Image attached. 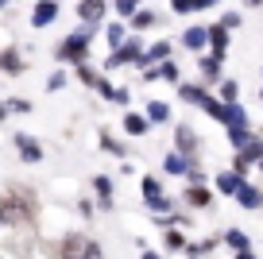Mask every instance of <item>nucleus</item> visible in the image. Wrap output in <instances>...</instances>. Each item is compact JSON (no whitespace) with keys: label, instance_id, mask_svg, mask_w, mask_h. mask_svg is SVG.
I'll use <instances>...</instances> for the list:
<instances>
[{"label":"nucleus","instance_id":"obj_7","mask_svg":"<svg viewBox=\"0 0 263 259\" xmlns=\"http://www.w3.org/2000/svg\"><path fill=\"white\" fill-rule=\"evenodd\" d=\"M236 201L244 205V209H259V205H263V194H259L255 186H244V190L236 194Z\"/></svg>","mask_w":263,"mask_h":259},{"label":"nucleus","instance_id":"obj_13","mask_svg":"<svg viewBox=\"0 0 263 259\" xmlns=\"http://www.w3.org/2000/svg\"><path fill=\"white\" fill-rule=\"evenodd\" d=\"M182 101H194V105H201V108H205L209 93H205V89H197V85H182Z\"/></svg>","mask_w":263,"mask_h":259},{"label":"nucleus","instance_id":"obj_26","mask_svg":"<svg viewBox=\"0 0 263 259\" xmlns=\"http://www.w3.org/2000/svg\"><path fill=\"white\" fill-rule=\"evenodd\" d=\"M116 12H120V16H132V20H136V4H132V0H120V4H116Z\"/></svg>","mask_w":263,"mask_h":259},{"label":"nucleus","instance_id":"obj_21","mask_svg":"<svg viewBox=\"0 0 263 259\" xmlns=\"http://www.w3.org/2000/svg\"><path fill=\"white\" fill-rule=\"evenodd\" d=\"M143 197H147V201L163 197V194H159V178H143Z\"/></svg>","mask_w":263,"mask_h":259},{"label":"nucleus","instance_id":"obj_24","mask_svg":"<svg viewBox=\"0 0 263 259\" xmlns=\"http://www.w3.org/2000/svg\"><path fill=\"white\" fill-rule=\"evenodd\" d=\"M62 85H66V73H62V70H54V73L47 78V89L54 93V89H62Z\"/></svg>","mask_w":263,"mask_h":259},{"label":"nucleus","instance_id":"obj_3","mask_svg":"<svg viewBox=\"0 0 263 259\" xmlns=\"http://www.w3.org/2000/svg\"><path fill=\"white\" fill-rule=\"evenodd\" d=\"M224 124L229 132H248V113L240 105H224Z\"/></svg>","mask_w":263,"mask_h":259},{"label":"nucleus","instance_id":"obj_10","mask_svg":"<svg viewBox=\"0 0 263 259\" xmlns=\"http://www.w3.org/2000/svg\"><path fill=\"white\" fill-rule=\"evenodd\" d=\"M166 54H171V43H155V47H151L140 62H143V66H147V62H166Z\"/></svg>","mask_w":263,"mask_h":259},{"label":"nucleus","instance_id":"obj_14","mask_svg":"<svg viewBox=\"0 0 263 259\" xmlns=\"http://www.w3.org/2000/svg\"><path fill=\"white\" fill-rule=\"evenodd\" d=\"M205 43H209V31H205V27H190V31H186V47H205Z\"/></svg>","mask_w":263,"mask_h":259},{"label":"nucleus","instance_id":"obj_18","mask_svg":"<svg viewBox=\"0 0 263 259\" xmlns=\"http://www.w3.org/2000/svg\"><path fill=\"white\" fill-rule=\"evenodd\" d=\"M174 143H178V151H194V132L178 128V132H174Z\"/></svg>","mask_w":263,"mask_h":259},{"label":"nucleus","instance_id":"obj_4","mask_svg":"<svg viewBox=\"0 0 263 259\" xmlns=\"http://www.w3.org/2000/svg\"><path fill=\"white\" fill-rule=\"evenodd\" d=\"M54 16H58V4H54V0H43V4H35V12H31V24H35V27H47Z\"/></svg>","mask_w":263,"mask_h":259},{"label":"nucleus","instance_id":"obj_25","mask_svg":"<svg viewBox=\"0 0 263 259\" xmlns=\"http://www.w3.org/2000/svg\"><path fill=\"white\" fill-rule=\"evenodd\" d=\"M97 194H101V205H112V201H108V194H112V186H108V178H97Z\"/></svg>","mask_w":263,"mask_h":259},{"label":"nucleus","instance_id":"obj_23","mask_svg":"<svg viewBox=\"0 0 263 259\" xmlns=\"http://www.w3.org/2000/svg\"><path fill=\"white\" fill-rule=\"evenodd\" d=\"M155 24V12H136V20H132V27H151Z\"/></svg>","mask_w":263,"mask_h":259},{"label":"nucleus","instance_id":"obj_5","mask_svg":"<svg viewBox=\"0 0 263 259\" xmlns=\"http://www.w3.org/2000/svg\"><path fill=\"white\" fill-rule=\"evenodd\" d=\"M16 147H20V155H24L27 162H39L43 159V151H39V143H35L31 136H16Z\"/></svg>","mask_w":263,"mask_h":259},{"label":"nucleus","instance_id":"obj_39","mask_svg":"<svg viewBox=\"0 0 263 259\" xmlns=\"http://www.w3.org/2000/svg\"><path fill=\"white\" fill-rule=\"evenodd\" d=\"M0 8H4V0H0Z\"/></svg>","mask_w":263,"mask_h":259},{"label":"nucleus","instance_id":"obj_30","mask_svg":"<svg viewBox=\"0 0 263 259\" xmlns=\"http://www.w3.org/2000/svg\"><path fill=\"white\" fill-rule=\"evenodd\" d=\"M151 209H155V213H171V201H166V197H155V201H151Z\"/></svg>","mask_w":263,"mask_h":259},{"label":"nucleus","instance_id":"obj_22","mask_svg":"<svg viewBox=\"0 0 263 259\" xmlns=\"http://www.w3.org/2000/svg\"><path fill=\"white\" fill-rule=\"evenodd\" d=\"M108 43H112L116 50L124 47V27H120V24H112V27H108Z\"/></svg>","mask_w":263,"mask_h":259},{"label":"nucleus","instance_id":"obj_17","mask_svg":"<svg viewBox=\"0 0 263 259\" xmlns=\"http://www.w3.org/2000/svg\"><path fill=\"white\" fill-rule=\"evenodd\" d=\"M78 12H82V20H89V27H93V20L105 16V4H101V0H93V4H82Z\"/></svg>","mask_w":263,"mask_h":259},{"label":"nucleus","instance_id":"obj_31","mask_svg":"<svg viewBox=\"0 0 263 259\" xmlns=\"http://www.w3.org/2000/svg\"><path fill=\"white\" fill-rule=\"evenodd\" d=\"M159 73H163V78H171V81L178 78V70H174V62H163V66H159Z\"/></svg>","mask_w":263,"mask_h":259},{"label":"nucleus","instance_id":"obj_11","mask_svg":"<svg viewBox=\"0 0 263 259\" xmlns=\"http://www.w3.org/2000/svg\"><path fill=\"white\" fill-rule=\"evenodd\" d=\"M209 4L205 0H174V12H178V16H190V12H205Z\"/></svg>","mask_w":263,"mask_h":259},{"label":"nucleus","instance_id":"obj_33","mask_svg":"<svg viewBox=\"0 0 263 259\" xmlns=\"http://www.w3.org/2000/svg\"><path fill=\"white\" fill-rule=\"evenodd\" d=\"M182 244H186V240H182V232H171V236H166V248H182Z\"/></svg>","mask_w":263,"mask_h":259},{"label":"nucleus","instance_id":"obj_15","mask_svg":"<svg viewBox=\"0 0 263 259\" xmlns=\"http://www.w3.org/2000/svg\"><path fill=\"white\" fill-rule=\"evenodd\" d=\"M166 116H171V108H166L163 101H151V105H147V120H151V124H163Z\"/></svg>","mask_w":263,"mask_h":259},{"label":"nucleus","instance_id":"obj_27","mask_svg":"<svg viewBox=\"0 0 263 259\" xmlns=\"http://www.w3.org/2000/svg\"><path fill=\"white\" fill-rule=\"evenodd\" d=\"M190 201H194V205H209V194H205V190H190Z\"/></svg>","mask_w":263,"mask_h":259},{"label":"nucleus","instance_id":"obj_1","mask_svg":"<svg viewBox=\"0 0 263 259\" xmlns=\"http://www.w3.org/2000/svg\"><path fill=\"white\" fill-rule=\"evenodd\" d=\"M89 39H93V27L85 24L82 31H74L70 39L62 43V47H58V58H62V62H78V66H82L85 50H89Z\"/></svg>","mask_w":263,"mask_h":259},{"label":"nucleus","instance_id":"obj_38","mask_svg":"<svg viewBox=\"0 0 263 259\" xmlns=\"http://www.w3.org/2000/svg\"><path fill=\"white\" fill-rule=\"evenodd\" d=\"M4 108H8V105H0V120H4V116H8V113H4Z\"/></svg>","mask_w":263,"mask_h":259},{"label":"nucleus","instance_id":"obj_20","mask_svg":"<svg viewBox=\"0 0 263 259\" xmlns=\"http://www.w3.org/2000/svg\"><path fill=\"white\" fill-rule=\"evenodd\" d=\"M236 81H221V97H224V105H236Z\"/></svg>","mask_w":263,"mask_h":259},{"label":"nucleus","instance_id":"obj_35","mask_svg":"<svg viewBox=\"0 0 263 259\" xmlns=\"http://www.w3.org/2000/svg\"><path fill=\"white\" fill-rule=\"evenodd\" d=\"M105 151H108V155H124V147L112 143V139H105Z\"/></svg>","mask_w":263,"mask_h":259},{"label":"nucleus","instance_id":"obj_16","mask_svg":"<svg viewBox=\"0 0 263 259\" xmlns=\"http://www.w3.org/2000/svg\"><path fill=\"white\" fill-rule=\"evenodd\" d=\"M224 240H229L232 248H236V255H240V251H252V244H248V236L240 232V228H232V232H224Z\"/></svg>","mask_w":263,"mask_h":259},{"label":"nucleus","instance_id":"obj_36","mask_svg":"<svg viewBox=\"0 0 263 259\" xmlns=\"http://www.w3.org/2000/svg\"><path fill=\"white\" fill-rule=\"evenodd\" d=\"M236 259H255V255H252V251H240V255H236Z\"/></svg>","mask_w":263,"mask_h":259},{"label":"nucleus","instance_id":"obj_12","mask_svg":"<svg viewBox=\"0 0 263 259\" xmlns=\"http://www.w3.org/2000/svg\"><path fill=\"white\" fill-rule=\"evenodd\" d=\"M124 132L128 136H143L147 132V116H124Z\"/></svg>","mask_w":263,"mask_h":259},{"label":"nucleus","instance_id":"obj_37","mask_svg":"<svg viewBox=\"0 0 263 259\" xmlns=\"http://www.w3.org/2000/svg\"><path fill=\"white\" fill-rule=\"evenodd\" d=\"M143 259H159V255H155V251H143Z\"/></svg>","mask_w":263,"mask_h":259},{"label":"nucleus","instance_id":"obj_32","mask_svg":"<svg viewBox=\"0 0 263 259\" xmlns=\"http://www.w3.org/2000/svg\"><path fill=\"white\" fill-rule=\"evenodd\" d=\"M97 89H101V97H112V101H116V89L108 85V81H97Z\"/></svg>","mask_w":263,"mask_h":259},{"label":"nucleus","instance_id":"obj_6","mask_svg":"<svg viewBox=\"0 0 263 259\" xmlns=\"http://www.w3.org/2000/svg\"><path fill=\"white\" fill-rule=\"evenodd\" d=\"M217 186H221L224 194H240V190H244L248 182H244V174H236V170H229V174H221V178H217Z\"/></svg>","mask_w":263,"mask_h":259},{"label":"nucleus","instance_id":"obj_2","mask_svg":"<svg viewBox=\"0 0 263 259\" xmlns=\"http://www.w3.org/2000/svg\"><path fill=\"white\" fill-rule=\"evenodd\" d=\"M140 58H143V54H140V43H124L120 50H112V54H108L105 66H108V70H116L120 62H140Z\"/></svg>","mask_w":263,"mask_h":259},{"label":"nucleus","instance_id":"obj_28","mask_svg":"<svg viewBox=\"0 0 263 259\" xmlns=\"http://www.w3.org/2000/svg\"><path fill=\"white\" fill-rule=\"evenodd\" d=\"M0 66H4V70H20V58L16 54H4V58H0Z\"/></svg>","mask_w":263,"mask_h":259},{"label":"nucleus","instance_id":"obj_9","mask_svg":"<svg viewBox=\"0 0 263 259\" xmlns=\"http://www.w3.org/2000/svg\"><path fill=\"white\" fill-rule=\"evenodd\" d=\"M166 174H190V159L186 155H166Z\"/></svg>","mask_w":263,"mask_h":259},{"label":"nucleus","instance_id":"obj_34","mask_svg":"<svg viewBox=\"0 0 263 259\" xmlns=\"http://www.w3.org/2000/svg\"><path fill=\"white\" fill-rule=\"evenodd\" d=\"M232 27H240V16L232 12V16H224V31H232Z\"/></svg>","mask_w":263,"mask_h":259},{"label":"nucleus","instance_id":"obj_8","mask_svg":"<svg viewBox=\"0 0 263 259\" xmlns=\"http://www.w3.org/2000/svg\"><path fill=\"white\" fill-rule=\"evenodd\" d=\"M209 43H213L217 58H221V54H224V47H229V31H224V24H221V27H209Z\"/></svg>","mask_w":263,"mask_h":259},{"label":"nucleus","instance_id":"obj_19","mask_svg":"<svg viewBox=\"0 0 263 259\" xmlns=\"http://www.w3.org/2000/svg\"><path fill=\"white\" fill-rule=\"evenodd\" d=\"M201 73H205V78H217V73H221V58H201Z\"/></svg>","mask_w":263,"mask_h":259},{"label":"nucleus","instance_id":"obj_29","mask_svg":"<svg viewBox=\"0 0 263 259\" xmlns=\"http://www.w3.org/2000/svg\"><path fill=\"white\" fill-rule=\"evenodd\" d=\"M8 108H16V113H31V101H20L16 97V101H8Z\"/></svg>","mask_w":263,"mask_h":259}]
</instances>
